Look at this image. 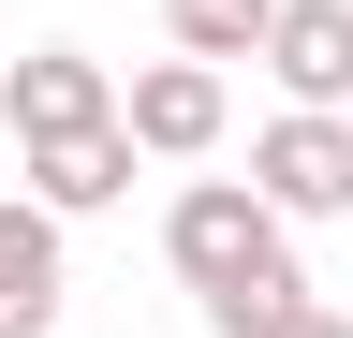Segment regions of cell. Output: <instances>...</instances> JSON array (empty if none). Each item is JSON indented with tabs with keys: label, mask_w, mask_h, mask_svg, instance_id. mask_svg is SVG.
Instances as JSON below:
<instances>
[{
	"label": "cell",
	"mask_w": 353,
	"mask_h": 338,
	"mask_svg": "<svg viewBox=\"0 0 353 338\" xmlns=\"http://www.w3.org/2000/svg\"><path fill=\"white\" fill-rule=\"evenodd\" d=\"M15 162H30V206H59V221H103V206L132 191V162H148V147H132V118H103V133L15 147Z\"/></svg>",
	"instance_id": "obj_6"
},
{
	"label": "cell",
	"mask_w": 353,
	"mask_h": 338,
	"mask_svg": "<svg viewBox=\"0 0 353 338\" xmlns=\"http://www.w3.org/2000/svg\"><path fill=\"white\" fill-rule=\"evenodd\" d=\"M118 118H132L148 162H206V147H221V59H148V74L118 89Z\"/></svg>",
	"instance_id": "obj_4"
},
{
	"label": "cell",
	"mask_w": 353,
	"mask_h": 338,
	"mask_svg": "<svg viewBox=\"0 0 353 338\" xmlns=\"http://www.w3.org/2000/svg\"><path fill=\"white\" fill-rule=\"evenodd\" d=\"M0 118H15V147H59V133H103L118 89H103V59H88V45H30L15 74H0Z\"/></svg>",
	"instance_id": "obj_3"
},
{
	"label": "cell",
	"mask_w": 353,
	"mask_h": 338,
	"mask_svg": "<svg viewBox=\"0 0 353 338\" xmlns=\"http://www.w3.org/2000/svg\"><path fill=\"white\" fill-rule=\"evenodd\" d=\"M59 294H74V265H59V206H0V338H44L59 324Z\"/></svg>",
	"instance_id": "obj_7"
},
{
	"label": "cell",
	"mask_w": 353,
	"mask_h": 338,
	"mask_svg": "<svg viewBox=\"0 0 353 338\" xmlns=\"http://www.w3.org/2000/svg\"><path fill=\"white\" fill-rule=\"evenodd\" d=\"M162 265L206 294V338H265V324L309 294V279H294V221H280L250 177H192V191H176V206H162Z\"/></svg>",
	"instance_id": "obj_1"
},
{
	"label": "cell",
	"mask_w": 353,
	"mask_h": 338,
	"mask_svg": "<svg viewBox=\"0 0 353 338\" xmlns=\"http://www.w3.org/2000/svg\"><path fill=\"white\" fill-rule=\"evenodd\" d=\"M265 338H353V324L324 309V294H294V309H280V324H265Z\"/></svg>",
	"instance_id": "obj_9"
},
{
	"label": "cell",
	"mask_w": 353,
	"mask_h": 338,
	"mask_svg": "<svg viewBox=\"0 0 353 338\" xmlns=\"http://www.w3.org/2000/svg\"><path fill=\"white\" fill-rule=\"evenodd\" d=\"M250 191L280 221H353V118L339 103H280L250 133Z\"/></svg>",
	"instance_id": "obj_2"
},
{
	"label": "cell",
	"mask_w": 353,
	"mask_h": 338,
	"mask_svg": "<svg viewBox=\"0 0 353 338\" xmlns=\"http://www.w3.org/2000/svg\"><path fill=\"white\" fill-rule=\"evenodd\" d=\"M265 74H280V103H339L353 118V0H280Z\"/></svg>",
	"instance_id": "obj_5"
},
{
	"label": "cell",
	"mask_w": 353,
	"mask_h": 338,
	"mask_svg": "<svg viewBox=\"0 0 353 338\" xmlns=\"http://www.w3.org/2000/svg\"><path fill=\"white\" fill-rule=\"evenodd\" d=\"M176 59H265V30H280V0H162Z\"/></svg>",
	"instance_id": "obj_8"
}]
</instances>
